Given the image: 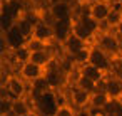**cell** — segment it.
<instances>
[{
    "instance_id": "cell-24",
    "label": "cell",
    "mask_w": 122,
    "mask_h": 116,
    "mask_svg": "<svg viewBox=\"0 0 122 116\" xmlns=\"http://www.w3.org/2000/svg\"><path fill=\"white\" fill-rule=\"evenodd\" d=\"M25 46L30 49V52H34V51H47V49L50 47V44L42 42V41H39V39H35V37H30Z\"/></svg>"
},
{
    "instance_id": "cell-12",
    "label": "cell",
    "mask_w": 122,
    "mask_h": 116,
    "mask_svg": "<svg viewBox=\"0 0 122 116\" xmlns=\"http://www.w3.org/2000/svg\"><path fill=\"white\" fill-rule=\"evenodd\" d=\"M4 41L7 42V47L10 49V51H15V49H20V47H24L25 44H27V39L20 34V30L14 25V27H10L5 34H4Z\"/></svg>"
},
{
    "instance_id": "cell-16",
    "label": "cell",
    "mask_w": 122,
    "mask_h": 116,
    "mask_svg": "<svg viewBox=\"0 0 122 116\" xmlns=\"http://www.w3.org/2000/svg\"><path fill=\"white\" fill-rule=\"evenodd\" d=\"M77 72L79 74H82V76H85V77H89V79H92L94 82H97V84H100L102 81H105V72H102L100 69H97V67H94L92 64H84V66H80L79 69H77Z\"/></svg>"
},
{
    "instance_id": "cell-5",
    "label": "cell",
    "mask_w": 122,
    "mask_h": 116,
    "mask_svg": "<svg viewBox=\"0 0 122 116\" xmlns=\"http://www.w3.org/2000/svg\"><path fill=\"white\" fill-rule=\"evenodd\" d=\"M44 76L47 77V81H49V84H50V87L54 91H59V87H62L64 82H65V72L60 67V62H55V61H52L45 67V74Z\"/></svg>"
},
{
    "instance_id": "cell-29",
    "label": "cell",
    "mask_w": 122,
    "mask_h": 116,
    "mask_svg": "<svg viewBox=\"0 0 122 116\" xmlns=\"http://www.w3.org/2000/svg\"><path fill=\"white\" fill-rule=\"evenodd\" d=\"M104 2H112V0H104Z\"/></svg>"
},
{
    "instance_id": "cell-15",
    "label": "cell",
    "mask_w": 122,
    "mask_h": 116,
    "mask_svg": "<svg viewBox=\"0 0 122 116\" xmlns=\"http://www.w3.org/2000/svg\"><path fill=\"white\" fill-rule=\"evenodd\" d=\"M34 111H35V108L29 103L27 98L12 99V116H29Z\"/></svg>"
},
{
    "instance_id": "cell-9",
    "label": "cell",
    "mask_w": 122,
    "mask_h": 116,
    "mask_svg": "<svg viewBox=\"0 0 122 116\" xmlns=\"http://www.w3.org/2000/svg\"><path fill=\"white\" fill-rule=\"evenodd\" d=\"M110 10H112V5H110L109 2H104V0H99V2L89 5V15H90L95 22H99L100 25L107 22Z\"/></svg>"
},
{
    "instance_id": "cell-7",
    "label": "cell",
    "mask_w": 122,
    "mask_h": 116,
    "mask_svg": "<svg viewBox=\"0 0 122 116\" xmlns=\"http://www.w3.org/2000/svg\"><path fill=\"white\" fill-rule=\"evenodd\" d=\"M17 74H19L25 82L30 84V82H34L35 79L42 77V76L45 74V69L40 67V66H37V64H34V62H30V61H27V62H24V64L19 66Z\"/></svg>"
},
{
    "instance_id": "cell-2",
    "label": "cell",
    "mask_w": 122,
    "mask_h": 116,
    "mask_svg": "<svg viewBox=\"0 0 122 116\" xmlns=\"http://www.w3.org/2000/svg\"><path fill=\"white\" fill-rule=\"evenodd\" d=\"M34 104H35V111L42 116H54L57 108L60 106L59 96L55 91H49L45 94H40L37 98H34Z\"/></svg>"
},
{
    "instance_id": "cell-23",
    "label": "cell",
    "mask_w": 122,
    "mask_h": 116,
    "mask_svg": "<svg viewBox=\"0 0 122 116\" xmlns=\"http://www.w3.org/2000/svg\"><path fill=\"white\" fill-rule=\"evenodd\" d=\"M54 116H79V109H75L70 103H62Z\"/></svg>"
},
{
    "instance_id": "cell-17",
    "label": "cell",
    "mask_w": 122,
    "mask_h": 116,
    "mask_svg": "<svg viewBox=\"0 0 122 116\" xmlns=\"http://www.w3.org/2000/svg\"><path fill=\"white\" fill-rule=\"evenodd\" d=\"M29 86H30V93H29V94H30L32 98H37V96H40V94H45V93H49V91H54V89L50 87V84H49V81H47L45 76L35 79V81L30 82Z\"/></svg>"
},
{
    "instance_id": "cell-3",
    "label": "cell",
    "mask_w": 122,
    "mask_h": 116,
    "mask_svg": "<svg viewBox=\"0 0 122 116\" xmlns=\"http://www.w3.org/2000/svg\"><path fill=\"white\" fill-rule=\"evenodd\" d=\"M2 87H5L7 94L12 99H20V98H29V86L27 82L19 76V74H9L7 81L2 84Z\"/></svg>"
},
{
    "instance_id": "cell-14",
    "label": "cell",
    "mask_w": 122,
    "mask_h": 116,
    "mask_svg": "<svg viewBox=\"0 0 122 116\" xmlns=\"http://www.w3.org/2000/svg\"><path fill=\"white\" fill-rule=\"evenodd\" d=\"M32 37H35V39H39V41H42V42L50 44V41H54V27H52V24H47V22H44V20H39V22L35 24L34 35H32Z\"/></svg>"
},
{
    "instance_id": "cell-1",
    "label": "cell",
    "mask_w": 122,
    "mask_h": 116,
    "mask_svg": "<svg viewBox=\"0 0 122 116\" xmlns=\"http://www.w3.org/2000/svg\"><path fill=\"white\" fill-rule=\"evenodd\" d=\"M102 51H105L112 59H115V56L120 54L122 51V39L110 29H102L97 35H95V42Z\"/></svg>"
},
{
    "instance_id": "cell-26",
    "label": "cell",
    "mask_w": 122,
    "mask_h": 116,
    "mask_svg": "<svg viewBox=\"0 0 122 116\" xmlns=\"http://www.w3.org/2000/svg\"><path fill=\"white\" fill-rule=\"evenodd\" d=\"M82 2H84V4H89V5H90V4H95V2H99V0H82Z\"/></svg>"
},
{
    "instance_id": "cell-25",
    "label": "cell",
    "mask_w": 122,
    "mask_h": 116,
    "mask_svg": "<svg viewBox=\"0 0 122 116\" xmlns=\"http://www.w3.org/2000/svg\"><path fill=\"white\" fill-rule=\"evenodd\" d=\"M114 32H115V34H117V35L122 39V20H120V22H119V25L114 29Z\"/></svg>"
},
{
    "instance_id": "cell-8",
    "label": "cell",
    "mask_w": 122,
    "mask_h": 116,
    "mask_svg": "<svg viewBox=\"0 0 122 116\" xmlns=\"http://www.w3.org/2000/svg\"><path fill=\"white\" fill-rule=\"evenodd\" d=\"M90 99H92V94L77 87V86H72L70 87V93H69V103L75 108V109H84V108H90Z\"/></svg>"
},
{
    "instance_id": "cell-6",
    "label": "cell",
    "mask_w": 122,
    "mask_h": 116,
    "mask_svg": "<svg viewBox=\"0 0 122 116\" xmlns=\"http://www.w3.org/2000/svg\"><path fill=\"white\" fill-rule=\"evenodd\" d=\"M74 5L69 4V2H55L52 5H49V15L52 19V22H57V20H67V19H74Z\"/></svg>"
},
{
    "instance_id": "cell-28",
    "label": "cell",
    "mask_w": 122,
    "mask_h": 116,
    "mask_svg": "<svg viewBox=\"0 0 122 116\" xmlns=\"http://www.w3.org/2000/svg\"><path fill=\"white\" fill-rule=\"evenodd\" d=\"M102 116H114V114H105V113H104V114H102Z\"/></svg>"
},
{
    "instance_id": "cell-18",
    "label": "cell",
    "mask_w": 122,
    "mask_h": 116,
    "mask_svg": "<svg viewBox=\"0 0 122 116\" xmlns=\"http://www.w3.org/2000/svg\"><path fill=\"white\" fill-rule=\"evenodd\" d=\"M29 61L45 69V67H47V66H49V64L54 61V59H52V54H50V51L47 49V51H34V52H30V57H29Z\"/></svg>"
},
{
    "instance_id": "cell-10",
    "label": "cell",
    "mask_w": 122,
    "mask_h": 116,
    "mask_svg": "<svg viewBox=\"0 0 122 116\" xmlns=\"http://www.w3.org/2000/svg\"><path fill=\"white\" fill-rule=\"evenodd\" d=\"M74 22H75V17H74V19H67V20L52 22V27H54V41L60 42V46H62V44L67 41V37L72 34Z\"/></svg>"
},
{
    "instance_id": "cell-11",
    "label": "cell",
    "mask_w": 122,
    "mask_h": 116,
    "mask_svg": "<svg viewBox=\"0 0 122 116\" xmlns=\"http://www.w3.org/2000/svg\"><path fill=\"white\" fill-rule=\"evenodd\" d=\"M102 91L107 93V96H109L110 99L120 101V99H122V81L109 74V76L105 77V81L102 82Z\"/></svg>"
},
{
    "instance_id": "cell-22",
    "label": "cell",
    "mask_w": 122,
    "mask_h": 116,
    "mask_svg": "<svg viewBox=\"0 0 122 116\" xmlns=\"http://www.w3.org/2000/svg\"><path fill=\"white\" fill-rule=\"evenodd\" d=\"M120 20H122V10L119 9V5L114 4V7H112V10H110V14H109V19H107V22H105V29L114 30V29L119 25Z\"/></svg>"
},
{
    "instance_id": "cell-20",
    "label": "cell",
    "mask_w": 122,
    "mask_h": 116,
    "mask_svg": "<svg viewBox=\"0 0 122 116\" xmlns=\"http://www.w3.org/2000/svg\"><path fill=\"white\" fill-rule=\"evenodd\" d=\"M72 34H75L77 37H80L82 41H85V42H92V41H95V35L80 22V20H77L75 19V22H74V29H72Z\"/></svg>"
},
{
    "instance_id": "cell-19",
    "label": "cell",
    "mask_w": 122,
    "mask_h": 116,
    "mask_svg": "<svg viewBox=\"0 0 122 116\" xmlns=\"http://www.w3.org/2000/svg\"><path fill=\"white\" fill-rule=\"evenodd\" d=\"M110 98L107 96V93L104 91H97L92 94V99H90V108L92 111H104V108L109 104Z\"/></svg>"
},
{
    "instance_id": "cell-21",
    "label": "cell",
    "mask_w": 122,
    "mask_h": 116,
    "mask_svg": "<svg viewBox=\"0 0 122 116\" xmlns=\"http://www.w3.org/2000/svg\"><path fill=\"white\" fill-rule=\"evenodd\" d=\"M74 86H77V87H80V89H84V91H87L90 94H94V93L99 91V84L97 82H94L92 79H89V77H85V76H82L79 72H77V77H75V84Z\"/></svg>"
},
{
    "instance_id": "cell-4",
    "label": "cell",
    "mask_w": 122,
    "mask_h": 116,
    "mask_svg": "<svg viewBox=\"0 0 122 116\" xmlns=\"http://www.w3.org/2000/svg\"><path fill=\"white\" fill-rule=\"evenodd\" d=\"M89 64H92L94 67L100 69V71L105 72V74H110V69H112V59H110V56H109L105 51H102L97 44L90 46Z\"/></svg>"
},
{
    "instance_id": "cell-13",
    "label": "cell",
    "mask_w": 122,
    "mask_h": 116,
    "mask_svg": "<svg viewBox=\"0 0 122 116\" xmlns=\"http://www.w3.org/2000/svg\"><path fill=\"white\" fill-rule=\"evenodd\" d=\"M90 44L89 42H85V41H82L80 37H77L75 34H70L69 37H67V41L62 44V47H64V51H65V54L67 56H75L77 52H80V51H84V49H87Z\"/></svg>"
},
{
    "instance_id": "cell-27",
    "label": "cell",
    "mask_w": 122,
    "mask_h": 116,
    "mask_svg": "<svg viewBox=\"0 0 122 116\" xmlns=\"http://www.w3.org/2000/svg\"><path fill=\"white\" fill-rule=\"evenodd\" d=\"M29 116H39V113H37V111H34V113H30Z\"/></svg>"
}]
</instances>
